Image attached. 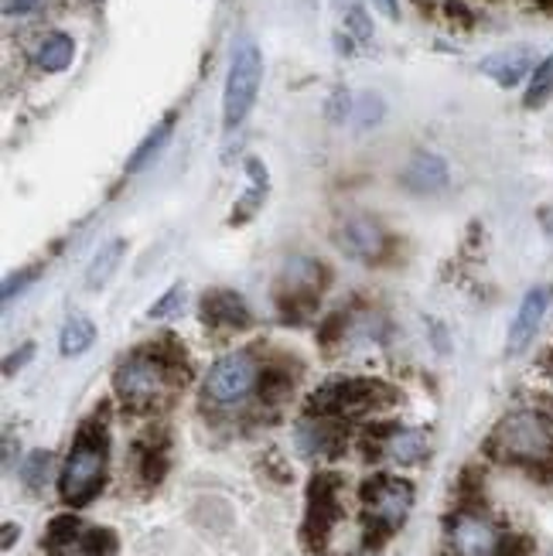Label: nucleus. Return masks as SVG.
Instances as JSON below:
<instances>
[{"mask_svg": "<svg viewBox=\"0 0 553 556\" xmlns=\"http://www.w3.org/2000/svg\"><path fill=\"white\" fill-rule=\"evenodd\" d=\"M373 4H376L382 14H387L390 21H397V17H400V11H397V0H373Z\"/></svg>", "mask_w": 553, "mask_h": 556, "instance_id": "4c0bfd02", "label": "nucleus"}, {"mask_svg": "<svg viewBox=\"0 0 553 556\" xmlns=\"http://www.w3.org/2000/svg\"><path fill=\"white\" fill-rule=\"evenodd\" d=\"M478 68H482L495 86H502V89H516L523 79H530V76H533L537 55H533V48L516 45V48H502V52L482 59V65H478Z\"/></svg>", "mask_w": 553, "mask_h": 556, "instance_id": "dca6fc26", "label": "nucleus"}, {"mask_svg": "<svg viewBox=\"0 0 553 556\" xmlns=\"http://www.w3.org/2000/svg\"><path fill=\"white\" fill-rule=\"evenodd\" d=\"M263 83V55L250 35H243L232 45V59H229V76L223 89V127L236 130L243 127V119L250 116L256 92Z\"/></svg>", "mask_w": 553, "mask_h": 556, "instance_id": "1a4fd4ad", "label": "nucleus"}, {"mask_svg": "<svg viewBox=\"0 0 553 556\" xmlns=\"http://www.w3.org/2000/svg\"><path fill=\"white\" fill-rule=\"evenodd\" d=\"M172 127H175V116H164L161 124L140 140V148L134 151V157L127 161V175H137L140 167H148L158 154H161V148L167 143V137H172Z\"/></svg>", "mask_w": 553, "mask_h": 556, "instance_id": "393cba45", "label": "nucleus"}, {"mask_svg": "<svg viewBox=\"0 0 553 556\" xmlns=\"http://www.w3.org/2000/svg\"><path fill=\"white\" fill-rule=\"evenodd\" d=\"M247 178H250V188L236 199L232 215H229L232 226L250 223L253 215L263 208V202H267V191H271V175H267V164H263V161H256V157L247 161Z\"/></svg>", "mask_w": 553, "mask_h": 556, "instance_id": "aec40b11", "label": "nucleus"}, {"mask_svg": "<svg viewBox=\"0 0 553 556\" xmlns=\"http://www.w3.org/2000/svg\"><path fill=\"white\" fill-rule=\"evenodd\" d=\"M342 24H345V35L359 45H369L373 41V21L366 14V8L359 0H349L345 11H342Z\"/></svg>", "mask_w": 553, "mask_h": 556, "instance_id": "cd10ccee", "label": "nucleus"}, {"mask_svg": "<svg viewBox=\"0 0 553 556\" xmlns=\"http://www.w3.org/2000/svg\"><path fill=\"white\" fill-rule=\"evenodd\" d=\"M363 447L369 457H382V462L414 468L427 462L430 454V433L420 427H400V424H373L363 438Z\"/></svg>", "mask_w": 553, "mask_h": 556, "instance_id": "9b49d317", "label": "nucleus"}, {"mask_svg": "<svg viewBox=\"0 0 553 556\" xmlns=\"http://www.w3.org/2000/svg\"><path fill=\"white\" fill-rule=\"evenodd\" d=\"M294 447L311 462H331L349 447V424L322 414H304L294 427Z\"/></svg>", "mask_w": 553, "mask_h": 556, "instance_id": "ddd939ff", "label": "nucleus"}, {"mask_svg": "<svg viewBox=\"0 0 553 556\" xmlns=\"http://www.w3.org/2000/svg\"><path fill=\"white\" fill-rule=\"evenodd\" d=\"M550 304H553V287L550 283H537V287L526 290V298L519 301L516 318H513L510 334H506V355H523L526 349L533 345V338L543 328Z\"/></svg>", "mask_w": 553, "mask_h": 556, "instance_id": "4468645a", "label": "nucleus"}, {"mask_svg": "<svg viewBox=\"0 0 553 556\" xmlns=\"http://www.w3.org/2000/svg\"><path fill=\"white\" fill-rule=\"evenodd\" d=\"M96 342V325L86 318V314H72V318L62 325V334H59V352L65 358H79L83 352H89Z\"/></svg>", "mask_w": 553, "mask_h": 556, "instance_id": "4be33fe9", "label": "nucleus"}, {"mask_svg": "<svg viewBox=\"0 0 553 556\" xmlns=\"http://www.w3.org/2000/svg\"><path fill=\"white\" fill-rule=\"evenodd\" d=\"M363 502V546L366 553H376L387 546L406 522L414 509V485L400 475L376 471L359 489Z\"/></svg>", "mask_w": 553, "mask_h": 556, "instance_id": "20e7f679", "label": "nucleus"}, {"mask_svg": "<svg viewBox=\"0 0 553 556\" xmlns=\"http://www.w3.org/2000/svg\"><path fill=\"white\" fill-rule=\"evenodd\" d=\"M506 536V529L482 509H458L444 526V546L451 556H499Z\"/></svg>", "mask_w": 553, "mask_h": 556, "instance_id": "9d476101", "label": "nucleus"}, {"mask_svg": "<svg viewBox=\"0 0 553 556\" xmlns=\"http://www.w3.org/2000/svg\"><path fill=\"white\" fill-rule=\"evenodd\" d=\"M106 468H110V427L103 414H96L79 427L59 471V495L68 509H86L103 492Z\"/></svg>", "mask_w": 553, "mask_h": 556, "instance_id": "7ed1b4c3", "label": "nucleus"}, {"mask_svg": "<svg viewBox=\"0 0 553 556\" xmlns=\"http://www.w3.org/2000/svg\"><path fill=\"white\" fill-rule=\"evenodd\" d=\"M86 533V526L76 519V516H55L52 526H48V549L52 553H62V549H79V540Z\"/></svg>", "mask_w": 553, "mask_h": 556, "instance_id": "a878e982", "label": "nucleus"}, {"mask_svg": "<svg viewBox=\"0 0 553 556\" xmlns=\"http://www.w3.org/2000/svg\"><path fill=\"white\" fill-rule=\"evenodd\" d=\"M263 358L253 349L219 355L202 379V406L212 414H239L260 393Z\"/></svg>", "mask_w": 553, "mask_h": 556, "instance_id": "39448f33", "label": "nucleus"}, {"mask_svg": "<svg viewBox=\"0 0 553 556\" xmlns=\"http://www.w3.org/2000/svg\"><path fill=\"white\" fill-rule=\"evenodd\" d=\"M499 556H533V543L526 536H506V543H502V553Z\"/></svg>", "mask_w": 553, "mask_h": 556, "instance_id": "72a5a7b5", "label": "nucleus"}, {"mask_svg": "<svg viewBox=\"0 0 553 556\" xmlns=\"http://www.w3.org/2000/svg\"><path fill=\"white\" fill-rule=\"evenodd\" d=\"M124 250H127L124 239H110V243L100 247V253L92 256L89 270H86V287H89V290L106 287V280L120 270V260H124Z\"/></svg>", "mask_w": 553, "mask_h": 556, "instance_id": "5701e85b", "label": "nucleus"}, {"mask_svg": "<svg viewBox=\"0 0 553 556\" xmlns=\"http://www.w3.org/2000/svg\"><path fill=\"white\" fill-rule=\"evenodd\" d=\"M403 188L406 191H414V195H438V191L448 188L451 175H448V164L438 157V154H414L411 164L403 167V175H400Z\"/></svg>", "mask_w": 553, "mask_h": 556, "instance_id": "f3484780", "label": "nucleus"}, {"mask_svg": "<svg viewBox=\"0 0 553 556\" xmlns=\"http://www.w3.org/2000/svg\"><path fill=\"white\" fill-rule=\"evenodd\" d=\"M298 372H291V362L287 358H263V372H260V393L256 400L263 406H280L294 396Z\"/></svg>", "mask_w": 553, "mask_h": 556, "instance_id": "6ab92c4d", "label": "nucleus"}, {"mask_svg": "<svg viewBox=\"0 0 553 556\" xmlns=\"http://www.w3.org/2000/svg\"><path fill=\"white\" fill-rule=\"evenodd\" d=\"M185 386V349L175 342H151L134 349L113 369V393L130 414H151L164 406L172 393Z\"/></svg>", "mask_w": 553, "mask_h": 556, "instance_id": "f257e3e1", "label": "nucleus"}, {"mask_svg": "<svg viewBox=\"0 0 553 556\" xmlns=\"http://www.w3.org/2000/svg\"><path fill=\"white\" fill-rule=\"evenodd\" d=\"M352 116H355L359 127H376L379 119H382V100H379V96H373V92L359 96L355 106H352Z\"/></svg>", "mask_w": 553, "mask_h": 556, "instance_id": "c756f323", "label": "nucleus"}, {"mask_svg": "<svg viewBox=\"0 0 553 556\" xmlns=\"http://www.w3.org/2000/svg\"><path fill=\"white\" fill-rule=\"evenodd\" d=\"M417 4H420V8L427 11V8H435V0H417Z\"/></svg>", "mask_w": 553, "mask_h": 556, "instance_id": "79ce46f5", "label": "nucleus"}, {"mask_svg": "<svg viewBox=\"0 0 553 556\" xmlns=\"http://www.w3.org/2000/svg\"><path fill=\"white\" fill-rule=\"evenodd\" d=\"M38 8H45V0H4V11L8 14H17V17L35 14Z\"/></svg>", "mask_w": 553, "mask_h": 556, "instance_id": "e433bc0d", "label": "nucleus"}, {"mask_svg": "<svg viewBox=\"0 0 553 556\" xmlns=\"http://www.w3.org/2000/svg\"><path fill=\"white\" fill-rule=\"evenodd\" d=\"M202 321L209 328H219V331H247L253 325V314L236 290L215 287L202 298Z\"/></svg>", "mask_w": 553, "mask_h": 556, "instance_id": "2eb2a0df", "label": "nucleus"}, {"mask_svg": "<svg viewBox=\"0 0 553 556\" xmlns=\"http://www.w3.org/2000/svg\"><path fill=\"white\" fill-rule=\"evenodd\" d=\"M546 379H550V386H553V355L546 358Z\"/></svg>", "mask_w": 553, "mask_h": 556, "instance_id": "a19ab883", "label": "nucleus"}, {"mask_svg": "<svg viewBox=\"0 0 553 556\" xmlns=\"http://www.w3.org/2000/svg\"><path fill=\"white\" fill-rule=\"evenodd\" d=\"M116 546H120L116 533H113V529H103V526H89L83 533V540H79L83 556H113Z\"/></svg>", "mask_w": 553, "mask_h": 556, "instance_id": "c85d7f7f", "label": "nucleus"}, {"mask_svg": "<svg viewBox=\"0 0 553 556\" xmlns=\"http://www.w3.org/2000/svg\"><path fill=\"white\" fill-rule=\"evenodd\" d=\"M530 4H537L540 11H553V0H530Z\"/></svg>", "mask_w": 553, "mask_h": 556, "instance_id": "ea45409f", "label": "nucleus"}, {"mask_svg": "<svg viewBox=\"0 0 553 556\" xmlns=\"http://www.w3.org/2000/svg\"><path fill=\"white\" fill-rule=\"evenodd\" d=\"M35 277H38L35 270H24L21 277H11V280L4 283V304H11V301H14V294H21V290L28 287V283H32Z\"/></svg>", "mask_w": 553, "mask_h": 556, "instance_id": "c9c22d12", "label": "nucleus"}, {"mask_svg": "<svg viewBox=\"0 0 553 556\" xmlns=\"http://www.w3.org/2000/svg\"><path fill=\"white\" fill-rule=\"evenodd\" d=\"M72 59H76V41L62 31H52L48 38H41L38 52H35V62L41 72H65L72 65Z\"/></svg>", "mask_w": 553, "mask_h": 556, "instance_id": "412c9836", "label": "nucleus"}, {"mask_svg": "<svg viewBox=\"0 0 553 556\" xmlns=\"http://www.w3.org/2000/svg\"><path fill=\"white\" fill-rule=\"evenodd\" d=\"M35 355V345L28 342V345H21V352H11L8 355V362H4V376H14L17 369H24V362H28Z\"/></svg>", "mask_w": 553, "mask_h": 556, "instance_id": "f704fd0d", "label": "nucleus"}, {"mask_svg": "<svg viewBox=\"0 0 553 556\" xmlns=\"http://www.w3.org/2000/svg\"><path fill=\"white\" fill-rule=\"evenodd\" d=\"M134 468L143 485H161L167 468H172V457H167V438L158 433H143L134 444Z\"/></svg>", "mask_w": 553, "mask_h": 556, "instance_id": "a211bd4d", "label": "nucleus"}, {"mask_svg": "<svg viewBox=\"0 0 553 556\" xmlns=\"http://www.w3.org/2000/svg\"><path fill=\"white\" fill-rule=\"evenodd\" d=\"M441 11H444L448 24H454V28H462V31L475 28V11L465 4V0H441Z\"/></svg>", "mask_w": 553, "mask_h": 556, "instance_id": "2f4dec72", "label": "nucleus"}, {"mask_svg": "<svg viewBox=\"0 0 553 556\" xmlns=\"http://www.w3.org/2000/svg\"><path fill=\"white\" fill-rule=\"evenodd\" d=\"M328 287V270L322 260L311 256H291L284 263V270L277 277L274 301L284 321H304L318 311L322 290Z\"/></svg>", "mask_w": 553, "mask_h": 556, "instance_id": "6e6552de", "label": "nucleus"}, {"mask_svg": "<svg viewBox=\"0 0 553 556\" xmlns=\"http://www.w3.org/2000/svg\"><path fill=\"white\" fill-rule=\"evenodd\" d=\"M17 475H21L24 489H28V492L45 489V485H48V478H52V454H48V451H32V454L21 462Z\"/></svg>", "mask_w": 553, "mask_h": 556, "instance_id": "bb28decb", "label": "nucleus"}, {"mask_svg": "<svg viewBox=\"0 0 553 556\" xmlns=\"http://www.w3.org/2000/svg\"><path fill=\"white\" fill-rule=\"evenodd\" d=\"M345 519V478L339 471H318L307 481V509L301 540L311 556H322L331 543V533Z\"/></svg>", "mask_w": 553, "mask_h": 556, "instance_id": "0eeeda50", "label": "nucleus"}, {"mask_svg": "<svg viewBox=\"0 0 553 556\" xmlns=\"http://www.w3.org/2000/svg\"><path fill=\"white\" fill-rule=\"evenodd\" d=\"M486 451L502 465L553 481V409L516 406L502 414L489 433Z\"/></svg>", "mask_w": 553, "mask_h": 556, "instance_id": "f03ea898", "label": "nucleus"}, {"mask_svg": "<svg viewBox=\"0 0 553 556\" xmlns=\"http://www.w3.org/2000/svg\"><path fill=\"white\" fill-rule=\"evenodd\" d=\"M181 304H185V287L181 283H175L167 294L158 301V304H151V311H148V318L151 321H164V318H172L175 311H181Z\"/></svg>", "mask_w": 553, "mask_h": 556, "instance_id": "7c9ffc66", "label": "nucleus"}, {"mask_svg": "<svg viewBox=\"0 0 553 556\" xmlns=\"http://www.w3.org/2000/svg\"><path fill=\"white\" fill-rule=\"evenodd\" d=\"M352 106L355 103L349 100V92L339 89V92L331 96V103H328V119H331V124H342L345 116H352Z\"/></svg>", "mask_w": 553, "mask_h": 556, "instance_id": "473e14b6", "label": "nucleus"}, {"mask_svg": "<svg viewBox=\"0 0 553 556\" xmlns=\"http://www.w3.org/2000/svg\"><path fill=\"white\" fill-rule=\"evenodd\" d=\"M335 243H339L345 256L363 260V263H382L393 253V236L379 219H373V215H349V219L335 229Z\"/></svg>", "mask_w": 553, "mask_h": 556, "instance_id": "f8f14e48", "label": "nucleus"}, {"mask_svg": "<svg viewBox=\"0 0 553 556\" xmlns=\"http://www.w3.org/2000/svg\"><path fill=\"white\" fill-rule=\"evenodd\" d=\"M17 536H21V529H17L14 522H8V526H4V549H11Z\"/></svg>", "mask_w": 553, "mask_h": 556, "instance_id": "58836bf2", "label": "nucleus"}, {"mask_svg": "<svg viewBox=\"0 0 553 556\" xmlns=\"http://www.w3.org/2000/svg\"><path fill=\"white\" fill-rule=\"evenodd\" d=\"M397 400V390L382 379L369 376H345V379H331L322 390L307 400V414H322L335 420H363L369 414H379Z\"/></svg>", "mask_w": 553, "mask_h": 556, "instance_id": "423d86ee", "label": "nucleus"}, {"mask_svg": "<svg viewBox=\"0 0 553 556\" xmlns=\"http://www.w3.org/2000/svg\"><path fill=\"white\" fill-rule=\"evenodd\" d=\"M550 100H553V52L537 62L533 76H530L526 92H523V106L526 110H543Z\"/></svg>", "mask_w": 553, "mask_h": 556, "instance_id": "b1692460", "label": "nucleus"}]
</instances>
